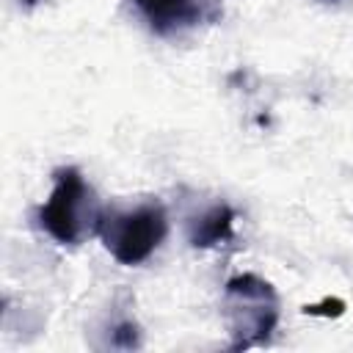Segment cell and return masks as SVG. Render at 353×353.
I'll use <instances>...</instances> for the list:
<instances>
[{
	"mask_svg": "<svg viewBox=\"0 0 353 353\" xmlns=\"http://www.w3.org/2000/svg\"><path fill=\"white\" fill-rule=\"evenodd\" d=\"M226 325L232 334V350H245L270 339L279 325V298L270 281L240 273L223 287Z\"/></svg>",
	"mask_w": 353,
	"mask_h": 353,
	"instance_id": "obj_1",
	"label": "cell"
},
{
	"mask_svg": "<svg viewBox=\"0 0 353 353\" xmlns=\"http://www.w3.org/2000/svg\"><path fill=\"white\" fill-rule=\"evenodd\" d=\"M52 193L39 207V226L61 245H77L85 234L97 232L99 207L91 188L74 165L58 168L52 174Z\"/></svg>",
	"mask_w": 353,
	"mask_h": 353,
	"instance_id": "obj_2",
	"label": "cell"
},
{
	"mask_svg": "<svg viewBox=\"0 0 353 353\" xmlns=\"http://www.w3.org/2000/svg\"><path fill=\"white\" fill-rule=\"evenodd\" d=\"M168 232V218L163 204L149 201L135 210H102L97 221V234L102 237L110 256L121 265H141L154 254Z\"/></svg>",
	"mask_w": 353,
	"mask_h": 353,
	"instance_id": "obj_3",
	"label": "cell"
},
{
	"mask_svg": "<svg viewBox=\"0 0 353 353\" xmlns=\"http://www.w3.org/2000/svg\"><path fill=\"white\" fill-rule=\"evenodd\" d=\"M149 28L160 36L199 25L204 17V0H132Z\"/></svg>",
	"mask_w": 353,
	"mask_h": 353,
	"instance_id": "obj_4",
	"label": "cell"
},
{
	"mask_svg": "<svg viewBox=\"0 0 353 353\" xmlns=\"http://www.w3.org/2000/svg\"><path fill=\"white\" fill-rule=\"evenodd\" d=\"M232 226H234V210L229 204H215L190 223L188 240L196 248H210V245H218V243L229 240Z\"/></svg>",
	"mask_w": 353,
	"mask_h": 353,
	"instance_id": "obj_5",
	"label": "cell"
},
{
	"mask_svg": "<svg viewBox=\"0 0 353 353\" xmlns=\"http://www.w3.org/2000/svg\"><path fill=\"white\" fill-rule=\"evenodd\" d=\"M110 345H113V347H124V350L138 347V345H141L138 325H135V323H130V320L119 323V325L113 328V334H110Z\"/></svg>",
	"mask_w": 353,
	"mask_h": 353,
	"instance_id": "obj_6",
	"label": "cell"
},
{
	"mask_svg": "<svg viewBox=\"0 0 353 353\" xmlns=\"http://www.w3.org/2000/svg\"><path fill=\"white\" fill-rule=\"evenodd\" d=\"M303 312H306V314H323V317H339V314L345 312V301H339V298H325L323 303H309V306H303Z\"/></svg>",
	"mask_w": 353,
	"mask_h": 353,
	"instance_id": "obj_7",
	"label": "cell"
},
{
	"mask_svg": "<svg viewBox=\"0 0 353 353\" xmlns=\"http://www.w3.org/2000/svg\"><path fill=\"white\" fill-rule=\"evenodd\" d=\"M19 3H22L25 8H33V6H36V3H41V0H19Z\"/></svg>",
	"mask_w": 353,
	"mask_h": 353,
	"instance_id": "obj_8",
	"label": "cell"
},
{
	"mask_svg": "<svg viewBox=\"0 0 353 353\" xmlns=\"http://www.w3.org/2000/svg\"><path fill=\"white\" fill-rule=\"evenodd\" d=\"M320 3H342V0H320Z\"/></svg>",
	"mask_w": 353,
	"mask_h": 353,
	"instance_id": "obj_9",
	"label": "cell"
}]
</instances>
